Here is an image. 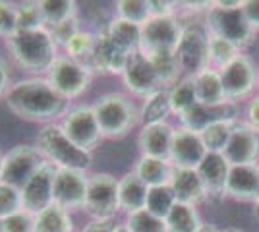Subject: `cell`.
I'll list each match as a JSON object with an SVG mask.
<instances>
[{"label": "cell", "instance_id": "1", "mask_svg": "<svg viewBox=\"0 0 259 232\" xmlns=\"http://www.w3.org/2000/svg\"><path fill=\"white\" fill-rule=\"evenodd\" d=\"M2 103L12 116L37 124L39 128L58 122L70 109V103L54 91L47 77L33 76L16 77Z\"/></svg>", "mask_w": 259, "mask_h": 232}, {"label": "cell", "instance_id": "2", "mask_svg": "<svg viewBox=\"0 0 259 232\" xmlns=\"http://www.w3.org/2000/svg\"><path fill=\"white\" fill-rule=\"evenodd\" d=\"M4 56L22 76L45 77L62 55L49 27L37 31H18L4 41Z\"/></svg>", "mask_w": 259, "mask_h": 232}, {"label": "cell", "instance_id": "3", "mask_svg": "<svg viewBox=\"0 0 259 232\" xmlns=\"http://www.w3.org/2000/svg\"><path fill=\"white\" fill-rule=\"evenodd\" d=\"M103 140L116 142L141 126L140 105L126 91H108L91 101Z\"/></svg>", "mask_w": 259, "mask_h": 232}, {"label": "cell", "instance_id": "4", "mask_svg": "<svg viewBox=\"0 0 259 232\" xmlns=\"http://www.w3.org/2000/svg\"><path fill=\"white\" fill-rule=\"evenodd\" d=\"M33 144L39 149L45 163L53 165L54 168H72L83 172L93 170L95 157L72 144L62 132V128L58 126V122L41 126L33 137Z\"/></svg>", "mask_w": 259, "mask_h": 232}, {"label": "cell", "instance_id": "5", "mask_svg": "<svg viewBox=\"0 0 259 232\" xmlns=\"http://www.w3.org/2000/svg\"><path fill=\"white\" fill-rule=\"evenodd\" d=\"M45 77L66 103L74 105V103H81V99L91 91L97 74L87 62H79L60 55Z\"/></svg>", "mask_w": 259, "mask_h": 232}, {"label": "cell", "instance_id": "6", "mask_svg": "<svg viewBox=\"0 0 259 232\" xmlns=\"http://www.w3.org/2000/svg\"><path fill=\"white\" fill-rule=\"evenodd\" d=\"M58 126L62 128V132L72 144L91 155H95V151L105 142L93 107L87 101L70 105L64 116L58 120Z\"/></svg>", "mask_w": 259, "mask_h": 232}, {"label": "cell", "instance_id": "7", "mask_svg": "<svg viewBox=\"0 0 259 232\" xmlns=\"http://www.w3.org/2000/svg\"><path fill=\"white\" fill-rule=\"evenodd\" d=\"M81 215L85 219H112L120 215L118 178L105 170H91L87 182L85 205Z\"/></svg>", "mask_w": 259, "mask_h": 232}, {"label": "cell", "instance_id": "8", "mask_svg": "<svg viewBox=\"0 0 259 232\" xmlns=\"http://www.w3.org/2000/svg\"><path fill=\"white\" fill-rule=\"evenodd\" d=\"M207 33L217 35L221 39H227L238 49H246L253 43L255 29L249 25L242 6L238 8H223L217 2H211V8L207 10L205 18Z\"/></svg>", "mask_w": 259, "mask_h": 232}, {"label": "cell", "instance_id": "9", "mask_svg": "<svg viewBox=\"0 0 259 232\" xmlns=\"http://www.w3.org/2000/svg\"><path fill=\"white\" fill-rule=\"evenodd\" d=\"M176 58L184 76H197L209 68V33L197 23L184 25L180 43L176 47Z\"/></svg>", "mask_w": 259, "mask_h": 232}, {"label": "cell", "instance_id": "10", "mask_svg": "<svg viewBox=\"0 0 259 232\" xmlns=\"http://www.w3.org/2000/svg\"><path fill=\"white\" fill-rule=\"evenodd\" d=\"M43 165H45V159L41 157L39 149L35 147L33 142L31 144L29 142L14 144L12 147L6 149V155H4L2 180L22 190L27 184V180Z\"/></svg>", "mask_w": 259, "mask_h": 232}, {"label": "cell", "instance_id": "11", "mask_svg": "<svg viewBox=\"0 0 259 232\" xmlns=\"http://www.w3.org/2000/svg\"><path fill=\"white\" fill-rule=\"evenodd\" d=\"M184 31V23L178 16L168 18H149L141 25V44L143 55L151 53H176Z\"/></svg>", "mask_w": 259, "mask_h": 232}, {"label": "cell", "instance_id": "12", "mask_svg": "<svg viewBox=\"0 0 259 232\" xmlns=\"http://www.w3.org/2000/svg\"><path fill=\"white\" fill-rule=\"evenodd\" d=\"M120 81H122L124 91L130 97L141 101L164 89L157 72H155V68H153L151 60L141 51L130 56L128 66L124 70V74L120 76Z\"/></svg>", "mask_w": 259, "mask_h": 232}, {"label": "cell", "instance_id": "13", "mask_svg": "<svg viewBox=\"0 0 259 232\" xmlns=\"http://www.w3.org/2000/svg\"><path fill=\"white\" fill-rule=\"evenodd\" d=\"M87 182H89V172L72 170V168H56L53 190L54 203L74 215H81L85 205Z\"/></svg>", "mask_w": 259, "mask_h": 232}, {"label": "cell", "instance_id": "14", "mask_svg": "<svg viewBox=\"0 0 259 232\" xmlns=\"http://www.w3.org/2000/svg\"><path fill=\"white\" fill-rule=\"evenodd\" d=\"M130 53L124 51L103 27L97 31V44L93 56L89 60V66L93 68V72L97 76H108V77H120L124 74V70L128 66Z\"/></svg>", "mask_w": 259, "mask_h": 232}, {"label": "cell", "instance_id": "15", "mask_svg": "<svg viewBox=\"0 0 259 232\" xmlns=\"http://www.w3.org/2000/svg\"><path fill=\"white\" fill-rule=\"evenodd\" d=\"M223 155L230 166L255 165L259 157V132L248 122H236Z\"/></svg>", "mask_w": 259, "mask_h": 232}, {"label": "cell", "instance_id": "16", "mask_svg": "<svg viewBox=\"0 0 259 232\" xmlns=\"http://www.w3.org/2000/svg\"><path fill=\"white\" fill-rule=\"evenodd\" d=\"M221 79H223L227 99L236 103L251 93V89L255 87V81H257V74H255L253 62L248 56L240 55L234 62H230L225 70H221Z\"/></svg>", "mask_w": 259, "mask_h": 232}, {"label": "cell", "instance_id": "17", "mask_svg": "<svg viewBox=\"0 0 259 232\" xmlns=\"http://www.w3.org/2000/svg\"><path fill=\"white\" fill-rule=\"evenodd\" d=\"M54 168L53 165L45 163L35 174H33L27 184L22 188V201L23 209L37 215L49 205L54 203L53 190H54Z\"/></svg>", "mask_w": 259, "mask_h": 232}, {"label": "cell", "instance_id": "18", "mask_svg": "<svg viewBox=\"0 0 259 232\" xmlns=\"http://www.w3.org/2000/svg\"><path fill=\"white\" fill-rule=\"evenodd\" d=\"M207 149L201 135L186 130L182 126H176L170 144V155L168 161L176 168H197L199 163L205 159Z\"/></svg>", "mask_w": 259, "mask_h": 232}, {"label": "cell", "instance_id": "19", "mask_svg": "<svg viewBox=\"0 0 259 232\" xmlns=\"http://www.w3.org/2000/svg\"><path fill=\"white\" fill-rule=\"evenodd\" d=\"M236 103H223V105H213V107L195 103L192 109H188L178 116V120H180V126L186 130L194 133H201L215 122L236 120Z\"/></svg>", "mask_w": 259, "mask_h": 232}, {"label": "cell", "instance_id": "20", "mask_svg": "<svg viewBox=\"0 0 259 232\" xmlns=\"http://www.w3.org/2000/svg\"><path fill=\"white\" fill-rule=\"evenodd\" d=\"M174 128L170 122H159V124H143L138 132V149L140 155L155 157V159H166L170 155Z\"/></svg>", "mask_w": 259, "mask_h": 232}, {"label": "cell", "instance_id": "21", "mask_svg": "<svg viewBox=\"0 0 259 232\" xmlns=\"http://www.w3.org/2000/svg\"><path fill=\"white\" fill-rule=\"evenodd\" d=\"M199 178L205 186L207 198L223 199L227 196V182L230 165L223 153H207L205 159L197 166Z\"/></svg>", "mask_w": 259, "mask_h": 232}, {"label": "cell", "instance_id": "22", "mask_svg": "<svg viewBox=\"0 0 259 232\" xmlns=\"http://www.w3.org/2000/svg\"><path fill=\"white\" fill-rule=\"evenodd\" d=\"M227 196L236 201H259V165L230 166L227 182Z\"/></svg>", "mask_w": 259, "mask_h": 232}, {"label": "cell", "instance_id": "23", "mask_svg": "<svg viewBox=\"0 0 259 232\" xmlns=\"http://www.w3.org/2000/svg\"><path fill=\"white\" fill-rule=\"evenodd\" d=\"M168 186L172 188L176 201L184 203V205L195 207L207 198L205 186L199 178L197 168H176L174 166L172 178H170Z\"/></svg>", "mask_w": 259, "mask_h": 232}, {"label": "cell", "instance_id": "24", "mask_svg": "<svg viewBox=\"0 0 259 232\" xmlns=\"http://www.w3.org/2000/svg\"><path fill=\"white\" fill-rule=\"evenodd\" d=\"M147 194L149 188L136 176L134 170L124 172L118 176V203H120V215H130L136 211L145 209L147 205Z\"/></svg>", "mask_w": 259, "mask_h": 232}, {"label": "cell", "instance_id": "25", "mask_svg": "<svg viewBox=\"0 0 259 232\" xmlns=\"http://www.w3.org/2000/svg\"><path fill=\"white\" fill-rule=\"evenodd\" d=\"M132 170L136 172V176L140 178L147 188H157V186H168L170 184L174 166L166 159H155V157L140 155L138 161L132 166Z\"/></svg>", "mask_w": 259, "mask_h": 232}, {"label": "cell", "instance_id": "26", "mask_svg": "<svg viewBox=\"0 0 259 232\" xmlns=\"http://www.w3.org/2000/svg\"><path fill=\"white\" fill-rule=\"evenodd\" d=\"M79 226L76 215L56 203L35 215V232H79Z\"/></svg>", "mask_w": 259, "mask_h": 232}, {"label": "cell", "instance_id": "27", "mask_svg": "<svg viewBox=\"0 0 259 232\" xmlns=\"http://www.w3.org/2000/svg\"><path fill=\"white\" fill-rule=\"evenodd\" d=\"M195 83V95H197V103L201 105H223V103H232L227 99V93L223 87V79H221V72H217L213 68H207L203 72H199L194 76Z\"/></svg>", "mask_w": 259, "mask_h": 232}, {"label": "cell", "instance_id": "28", "mask_svg": "<svg viewBox=\"0 0 259 232\" xmlns=\"http://www.w3.org/2000/svg\"><path fill=\"white\" fill-rule=\"evenodd\" d=\"M39 8L49 29L81 16V8L76 0H39Z\"/></svg>", "mask_w": 259, "mask_h": 232}, {"label": "cell", "instance_id": "29", "mask_svg": "<svg viewBox=\"0 0 259 232\" xmlns=\"http://www.w3.org/2000/svg\"><path fill=\"white\" fill-rule=\"evenodd\" d=\"M105 29H107L108 35H110L124 51H128L130 55H134V53L140 51L141 25L124 22V20H120V18H116V16L112 14V18H110V22L105 25Z\"/></svg>", "mask_w": 259, "mask_h": 232}, {"label": "cell", "instance_id": "30", "mask_svg": "<svg viewBox=\"0 0 259 232\" xmlns=\"http://www.w3.org/2000/svg\"><path fill=\"white\" fill-rule=\"evenodd\" d=\"M95 44H97V31L83 25L79 31H77L68 43L62 47V55L68 58H74L79 62H87L91 60L93 51H95Z\"/></svg>", "mask_w": 259, "mask_h": 232}, {"label": "cell", "instance_id": "31", "mask_svg": "<svg viewBox=\"0 0 259 232\" xmlns=\"http://www.w3.org/2000/svg\"><path fill=\"white\" fill-rule=\"evenodd\" d=\"M166 230L168 232H197L201 228V219L199 213L192 205H184V203H174L170 213L166 215Z\"/></svg>", "mask_w": 259, "mask_h": 232}, {"label": "cell", "instance_id": "32", "mask_svg": "<svg viewBox=\"0 0 259 232\" xmlns=\"http://www.w3.org/2000/svg\"><path fill=\"white\" fill-rule=\"evenodd\" d=\"M168 91V103H170V111L172 114L180 116L182 112L192 109L197 103V95H195V83L194 76H184L174 83Z\"/></svg>", "mask_w": 259, "mask_h": 232}, {"label": "cell", "instance_id": "33", "mask_svg": "<svg viewBox=\"0 0 259 232\" xmlns=\"http://www.w3.org/2000/svg\"><path fill=\"white\" fill-rule=\"evenodd\" d=\"M145 56L151 60L153 68H155V72H157V76H159L164 89H170L180 77H184L180 62L176 58V53H151V55Z\"/></svg>", "mask_w": 259, "mask_h": 232}, {"label": "cell", "instance_id": "34", "mask_svg": "<svg viewBox=\"0 0 259 232\" xmlns=\"http://www.w3.org/2000/svg\"><path fill=\"white\" fill-rule=\"evenodd\" d=\"M141 112V126L143 124H159V122H168L170 118V103H168V91L162 89L151 97L143 99L140 105Z\"/></svg>", "mask_w": 259, "mask_h": 232}, {"label": "cell", "instance_id": "35", "mask_svg": "<svg viewBox=\"0 0 259 232\" xmlns=\"http://www.w3.org/2000/svg\"><path fill=\"white\" fill-rule=\"evenodd\" d=\"M238 56H240V49H238L236 44H232L227 39H221L217 35L209 33V68L221 72L230 62H234Z\"/></svg>", "mask_w": 259, "mask_h": 232}, {"label": "cell", "instance_id": "36", "mask_svg": "<svg viewBox=\"0 0 259 232\" xmlns=\"http://www.w3.org/2000/svg\"><path fill=\"white\" fill-rule=\"evenodd\" d=\"M234 124H236V120L215 122V124H211L207 130H203V132L199 133V135H201V142L205 145L207 153H223V151H225Z\"/></svg>", "mask_w": 259, "mask_h": 232}, {"label": "cell", "instance_id": "37", "mask_svg": "<svg viewBox=\"0 0 259 232\" xmlns=\"http://www.w3.org/2000/svg\"><path fill=\"white\" fill-rule=\"evenodd\" d=\"M114 16L124 20V22L143 25L151 18L149 2L147 0H118L114 4Z\"/></svg>", "mask_w": 259, "mask_h": 232}, {"label": "cell", "instance_id": "38", "mask_svg": "<svg viewBox=\"0 0 259 232\" xmlns=\"http://www.w3.org/2000/svg\"><path fill=\"white\" fill-rule=\"evenodd\" d=\"M124 224L128 226L130 232H168L164 219L149 213L147 209L136 211L124 217Z\"/></svg>", "mask_w": 259, "mask_h": 232}, {"label": "cell", "instance_id": "39", "mask_svg": "<svg viewBox=\"0 0 259 232\" xmlns=\"http://www.w3.org/2000/svg\"><path fill=\"white\" fill-rule=\"evenodd\" d=\"M47 27L39 0H22L18 2V31H37Z\"/></svg>", "mask_w": 259, "mask_h": 232}, {"label": "cell", "instance_id": "40", "mask_svg": "<svg viewBox=\"0 0 259 232\" xmlns=\"http://www.w3.org/2000/svg\"><path fill=\"white\" fill-rule=\"evenodd\" d=\"M174 203H176V198H174L172 188L170 186H157V188H149L145 209L157 217H161V219H166V215L174 207Z\"/></svg>", "mask_w": 259, "mask_h": 232}, {"label": "cell", "instance_id": "41", "mask_svg": "<svg viewBox=\"0 0 259 232\" xmlns=\"http://www.w3.org/2000/svg\"><path fill=\"white\" fill-rule=\"evenodd\" d=\"M23 209L22 190L0 180V219H6Z\"/></svg>", "mask_w": 259, "mask_h": 232}, {"label": "cell", "instance_id": "42", "mask_svg": "<svg viewBox=\"0 0 259 232\" xmlns=\"http://www.w3.org/2000/svg\"><path fill=\"white\" fill-rule=\"evenodd\" d=\"M18 33V2L0 0V41H8Z\"/></svg>", "mask_w": 259, "mask_h": 232}, {"label": "cell", "instance_id": "43", "mask_svg": "<svg viewBox=\"0 0 259 232\" xmlns=\"http://www.w3.org/2000/svg\"><path fill=\"white\" fill-rule=\"evenodd\" d=\"M0 232H35V215L22 209L0 219Z\"/></svg>", "mask_w": 259, "mask_h": 232}, {"label": "cell", "instance_id": "44", "mask_svg": "<svg viewBox=\"0 0 259 232\" xmlns=\"http://www.w3.org/2000/svg\"><path fill=\"white\" fill-rule=\"evenodd\" d=\"M85 23H83V18L79 16V18H74V20H70V22H64L60 23V25H56V27H53L51 29V33H53L54 41L58 43V47H60V51H62V47H64L74 35L83 27Z\"/></svg>", "mask_w": 259, "mask_h": 232}, {"label": "cell", "instance_id": "45", "mask_svg": "<svg viewBox=\"0 0 259 232\" xmlns=\"http://www.w3.org/2000/svg\"><path fill=\"white\" fill-rule=\"evenodd\" d=\"M14 79H16L14 77V68H12V64L8 62L6 56L0 55V101L4 99V95L10 89Z\"/></svg>", "mask_w": 259, "mask_h": 232}, {"label": "cell", "instance_id": "46", "mask_svg": "<svg viewBox=\"0 0 259 232\" xmlns=\"http://www.w3.org/2000/svg\"><path fill=\"white\" fill-rule=\"evenodd\" d=\"M118 222L112 219H85L79 232H114Z\"/></svg>", "mask_w": 259, "mask_h": 232}, {"label": "cell", "instance_id": "47", "mask_svg": "<svg viewBox=\"0 0 259 232\" xmlns=\"http://www.w3.org/2000/svg\"><path fill=\"white\" fill-rule=\"evenodd\" d=\"M149 2V14L151 18H168V16H176V6L174 2H166V0H147Z\"/></svg>", "mask_w": 259, "mask_h": 232}, {"label": "cell", "instance_id": "48", "mask_svg": "<svg viewBox=\"0 0 259 232\" xmlns=\"http://www.w3.org/2000/svg\"><path fill=\"white\" fill-rule=\"evenodd\" d=\"M242 10L248 18L249 25L259 31V0H248V2H242Z\"/></svg>", "mask_w": 259, "mask_h": 232}, {"label": "cell", "instance_id": "49", "mask_svg": "<svg viewBox=\"0 0 259 232\" xmlns=\"http://www.w3.org/2000/svg\"><path fill=\"white\" fill-rule=\"evenodd\" d=\"M248 124L253 128V130H255V132H259V97L249 103V107H248Z\"/></svg>", "mask_w": 259, "mask_h": 232}, {"label": "cell", "instance_id": "50", "mask_svg": "<svg viewBox=\"0 0 259 232\" xmlns=\"http://www.w3.org/2000/svg\"><path fill=\"white\" fill-rule=\"evenodd\" d=\"M197 232H219L215 224H201V228Z\"/></svg>", "mask_w": 259, "mask_h": 232}, {"label": "cell", "instance_id": "51", "mask_svg": "<svg viewBox=\"0 0 259 232\" xmlns=\"http://www.w3.org/2000/svg\"><path fill=\"white\" fill-rule=\"evenodd\" d=\"M4 155H6V151L0 147V180H2V172H4Z\"/></svg>", "mask_w": 259, "mask_h": 232}, {"label": "cell", "instance_id": "52", "mask_svg": "<svg viewBox=\"0 0 259 232\" xmlns=\"http://www.w3.org/2000/svg\"><path fill=\"white\" fill-rule=\"evenodd\" d=\"M114 232H130V230H128V226H126L124 222H118V224H116V230H114Z\"/></svg>", "mask_w": 259, "mask_h": 232}, {"label": "cell", "instance_id": "53", "mask_svg": "<svg viewBox=\"0 0 259 232\" xmlns=\"http://www.w3.org/2000/svg\"><path fill=\"white\" fill-rule=\"evenodd\" d=\"M225 232H244V230H240V228H227Z\"/></svg>", "mask_w": 259, "mask_h": 232}, {"label": "cell", "instance_id": "54", "mask_svg": "<svg viewBox=\"0 0 259 232\" xmlns=\"http://www.w3.org/2000/svg\"><path fill=\"white\" fill-rule=\"evenodd\" d=\"M255 215H257V219H259V201L255 203Z\"/></svg>", "mask_w": 259, "mask_h": 232}, {"label": "cell", "instance_id": "55", "mask_svg": "<svg viewBox=\"0 0 259 232\" xmlns=\"http://www.w3.org/2000/svg\"><path fill=\"white\" fill-rule=\"evenodd\" d=\"M257 79H259V77H257Z\"/></svg>", "mask_w": 259, "mask_h": 232}]
</instances>
